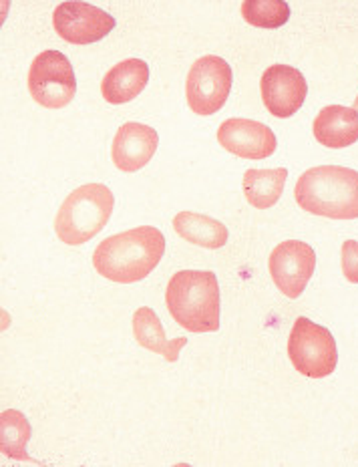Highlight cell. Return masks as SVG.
<instances>
[{"mask_svg": "<svg viewBox=\"0 0 358 467\" xmlns=\"http://www.w3.org/2000/svg\"><path fill=\"white\" fill-rule=\"evenodd\" d=\"M343 272L351 285H358V242L346 240L343 244Z\"/></svg>", "mask_w": 358, "mask_h": 467, "instance_id": "obj_20", "label": "cell"}, {"mask_svg": "<svg viewBox=\"0 0 358 467\" xmlns=\"http://www.w3.org/2000/svg\"><path fill=\"white\" fill-rule=\"evenodd\" d=\"M149 83V65L141 58H125L103 77V99L111 105L133 101Z\"/></svg>", "mask_w": 358, "mask_h": 467, "instance_id": "obj_13", "label": "cell"}, {"mask_svg": "<svg viewBox=\"0 0 358 467\" xmlns=\"http://www.w3.org/2000/svg\"><path fill=\"white\" fill-rule=\"evenodd\" d=\"M169 315L189 333L220 330V285L211 270H179L166 290Z\"/></svg>", "mask_w": 358, "mask_h": 467, "instance_id": "obj_3", "label": "cell"}, {"mask_svg": "<svg viewBox=\"0 0 358 467\" xmlns=\"http://www.w3.org/2000/svg\"><path fill=\"white\" fill-rule=\"evenodd\" d=\"M260 91L266 109L280 119H288L304 105L308 83L296 67L272 65L262 75Z\"/></svg>", "mask_w": 358, "mask_h": 467, "instance_id": "obj_10", "label": "cell"}, {"mask_svg": "<svg viewBox=\"0 0 358 467\" xmlns=\"http://www.w3.org/2000/svg\"><path fill=\"white\" fill-rule=\"evenodd\" d=\"M218 143L226 151L246 160H266L278 148L276 135L268 125L240 117L220 125Z\"/></svg>", "mask_w": 358, "mask_h": 467, "instance_id": "obj_11", "label": "cell"}, {"mask_svg": "<svg viewBox=\"0 0 358 467\" xmlns=\"http://www.w3.org/2000/svg\"><path fill=\"white\" fill-rule=\"evenodd\" d=\"M296 203L312 216L331 220L358 218V171L343 165H318L300 175Z\"/></svg>", "mask_w": 358, "mask_h": 467, "instance_id": "obj_2", "label": "cell"}, {"mask_svg": "<svg viewBox=\"0 0 358 467\" xmlns=\"http://www.w3.org/2000/svg\"><path fill=\"white\" fill-rule=\"evenodd\" d=\"M28 91L45 109H63L77 95L73 65L59 51L38 53L28 69Z\"/></svg>", "mask_w": 358, "mask_h": 467, "instance_id": "obj_6", "label": "cell"}, {"mask_svg": "<svg viewBox=\"0 0 358 467\" xmlns=\"http://www.w3.org/2000/svg\"><path fill=\"white\" fill-rule=\"evenodd\" d=\"M159 145V135L151 128V125L143 123H125L115 133L113 148H111V158L115 168L133 173L143 170L145 165L151 161L153 155L158 151Z\"/></svg>", "mask_w": 358, "mask_h": 467, "instance_id": "obj_12", "label": "cell"}, {"mask_svg": "<svg viewBox=\"0 0 358 467\" xmlns=\"http://www.w3.org/2000/svg\"><path fill=\"white\" fill-rule=\"evenodd\" d=\"M173 228L179 234L183 240L191 242V244L218 250L228 244L230 232L224 223L203 216V213H193V212H179L176 218H173Z\"/></svg>", "mask_w": 358, "mask_h": 467, "instance_id": "obj_16", "label": "cell"}, {"mask_svg": "<svg viewBox=\"0 0 358 467\" xmlns=\"http://www.w3.org/2000/svg\"><path fill=\"white\" fill-rule=\"evenodd\" d=\"M354 109L358 111V97H356V99H354Z\"/></svg>", "mask_w": 358, "mask_h": 467, "instance_id": "obj_21", "label": "cell"}, {"mask_svg": "<svg viewBox=\"0 0 358 467\" xmlns=\"http://www.w3.org/2000/svg\"><path fill=\"white\" fill-rule=\"evenodd\" d=\"M288 180V170H246L244 173V196L250 206L268 210L278 203Z\"/></svg>", "mask_w": 358, "mask_h": 467, "instance_id": "obj_17", "label": "cell"}, {"mask_svg": "<svg viewBox=\"0 0 358 467\" xmlns=\"http://www.w3.org/2000/svg\"><path fill=\"white\" fill-rule=\"evenodd\" d=\"M115 208L113 192L103 183H85L71 192L55 216V232L69 246L93 240L111 218Z\"/></svg>", "mask_w": 358, "mask_h": 467, "instance_id": "obj_4", "label": "cell"}, {"mask_svg": "<svg viewBox=\"0 0 358 467\" xmlns=\"http://www.w3.org/2000/svg\"><path fill=\"white\" fill-rule=\"evenodd\" d=\"M316 141L331 150H343L358 141V111L354 107L328 105L312 123Z\"/></svg>", "mask_w": 358, "mask_h": 467, "instance_id": "obj_14", "label": "cell"}, {"mask_svg": "<svg viewBox=\"0 0 358 467\" xmlns=\"http://www.w3.org/2000/svg\"><path fill=\"white\" fill-rule=\"evenodd\" d=\"M133 337L143 348L151 350V353L161 355L168 363H178L181 348L188 345L186 337L168 338L166 330H163V327H161L159 317L148 306H141V308L135 310V315H133Z\"/></svg>", "mask_w": 358, "mask_h": 467, "instance_id": "obj_15", "label": "cell"}, {"mask_svg": "<svg viewBox=\"0 0 358 467\" xmlns=\"http://www.w3.org/2000/svg\"><path fill=\"white\" fill-rule=\"evenodd\" d=\"M268 266L280 292L288 298H298L314 275L316 252L306 242L286 240L272 250Z\"/></svg>", "mask_w": 358, "mask_h": 467, "instance_id": "obj_8", "label": "cell"}, {"mask_svg": "<svg viewBox=\"0 0 358 467\" xmlns=\"http://www.w3.org/2000/svg\"><path fill=\"white\" fill-rule=\"evenodd\" d=\"M288 357L300 375L324 379L332 375L338 365L336 340L328 328L300 317L290 330Z\"/></svg>", "mask_w": 358, "mask_h": 467, "instance_id": "obj_5", "label": "cell"}, {"mask_svg": "<svg viewBox=\"0 0 358 467\" xmlns=\"http://www.w3.org/2000/svg\"><path fill=\"white\" fill-rule=\"evenodd\" d=\"M31 440V425L26 417L16 409H6L0 413V451L15 462H33L26 453V445Z\"/></svg>", "mask_w": 358, "mask_h": 467, "instance_id": "obj_18", "label": "cell"}, {"mask_svg": "<svg viewBox=\"0 0 358 467\" xmlns=\"http://www.w3.org/2000/svg\"><path fill=\"white\" fill-rule=\"evenodd\" d=\"M241 16L256 28H280L290 21V6L284 0H246Z\"/></svg>", "mask_w": 358, "mask_h": 467, "instance_id": "obj_19", "label": "cell"}, {"mask_svg": "<svg viewBox=\"0 0 358 467\" xmlns=\"http://www.w3.org/2000/svg\"><path fill=\"white\" fill-rule=\"evenodd\" d=\"M166 254V236L153 226L115 234L95 248L93 266L103 278L133 285L148 278Z\"/></svg>", "mask_w": 358, "mask_h": 467, "instance_id": "obj_1", "label": "cell"}, {"mask_svg": "<svg viewBox=\"0 0 358 467\" xmlns=\"http://www.w3.org/2000/svg\"><path fill=\"white\" fill-rule=\"evenodd\" d=\"M231 67L226 58L216 55L199 57L191 65L186 81L188 105L198 115H214L226 105L231 91Z\"/></svg>", "mask_w": 358, "mask_h": 467, "instance_id": "obj_7", "label": "cell"}, {"mask_svg": "<svg viewBox=\"0 0 358 467\" xmlns=\"http://www.w3.org/2000/svg\"><path fill=\"white\" fill-rule=\"evenodd\" d=\"M53 26L63 41L71 45H91L103 41L113 28L115 18L93 5L71 0L61 3L53 13Z\"/></svg>", "mask_w": 358, "mask_h": 467, "instance_id": "obj_9", "label": "cell"}]
</instances>
